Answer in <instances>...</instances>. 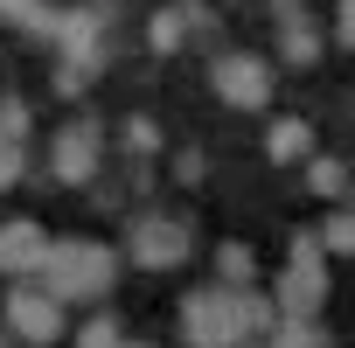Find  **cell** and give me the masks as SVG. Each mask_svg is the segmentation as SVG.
<instances>
[{
  "mask_svg": "<svg viewBox=\"0 0 355 348\" xmlns=\"http://www.w3.org/2000/svg\"><path fill=\"white\" fill-rule=\"evenodd\" d=\"M272 320H279V306L251 286H202V293L182 299L189 348H237V341H258Z\"/></svg>",
  "mask_w": 355,
  "mask_h": 348,
  "instance_id": "obj_1",
  "label": "cell"
},
{
  "mask_svg": "<svg viewBox=\"0 0 355 348\" xmlns=\"http://www.w3.org/2000/svg\"><path fill=\"white\" fill-rule=\"evenodd\" d=\"M28 279H42V293H56L63 306L70 299H105L112 279H119V251L98 244V237H56V244H42V265Z\"/></svg>",
  "mask_w": 355,
  "mask_h": 348,
  "instance_id": "obj_2",
  "label": "cell"
},
{
  "mask_svg": "<svg viewBox=\"0 0 355 348\" xmlns=\"http://www.w3.org/2000/svg\"><path fill=\"white\" fill-rule=\"evenodd\" d=\"M320 299H327V251L313 237H293V258L272 286V306H279V320H313Z\"/></svg>",
  "mask_w": 355,
  "mask_h": 348,
  "instance_id": "obj_3",
  "label": "cell"
},
{
  "mask_svg": "<svg viewBox=\"0 0 355 348\" xmlns=\"http://www.w3.org/2000/svg\"><path fill=\"white\" fill-rule=\"evenodd\" d=\"M0 327H8L15 341H28V348H49V341H63V299L28 286V279H15L8 306H0Z\"/></svg>",
  "mask_w": 355,
  "mask_h": 348,
  "instance_id": "obj_4",
  "label": "cell"
},
{
  "mask_svg": "<svg viewBox=\"0 0 355 348\" xmlns=\"http://www.w3.org/2000/svg\"><path fill=\"white\" fill-rule=\"evenodd\" d=\"M125 251L146 272H174V265H189V251H196V223H182V216H139L125 230Z\"/></svg>",
  "mask_w": 355,
  "mask_h": 348,
  "instance_id": "obj_5",
  "label": "cell"
},
{
  "mask_svg": "<svg viewBox=\"0 0 355 348\" xmlns=\"http://www.w3.org/2000/svg\"><path fill=\"white\" fill-rule=\"evenodd\" d=\"M209 84H216V98L237 105V112H265V105H272V70H265V56L230 49V56L209 63Z\"/></svg>",
  "mask_w": 355,
  "mask_h": 348,
  "instance_id": "obj_6",
  "label": "cell"
},
{
  "mask_svg": "<svg viewBox=\"0 0 355 348\" xmlns=\"http://www.w3.org/2000/svg\"><path fill=\"white\" fill-rule=\"evenodd\" d=\"M98 153H105L98 119H70V125L56 132V146H49V167H56V182H91V174H98Z\"/></svg>",
  "mask_w": 355,
  "mask_h": 348,
  "instance_id": "obj_7",
  "label": "cell"
},
{
  "mask_svg": "<svg viewBox=\"0 0 355 348\" xmlns=\"http://www.w3.org/2000/svg\"><path fill=\"white\" fill-rule=\"evenodd\" d=\"M42 223H28V216H8V223H0V272H8V279H28L35 265H42Z\"/></svg>",
  "mask_w": 355,
  "mask_h": 348,
  "instance_id": "obj_8",
  "label": "cell"
},
{
  "mask_svg": "<svg viewBox=\"0 0 355 348\" xmlns=\"http://www.w3.org/2000/svg\"><path fill=\"white\" fill-rule=\"evenodd\" d=\"M98 21H105L98 8H84V15H56V28H49V35H56L70 56H98Z\"/></svg>",
  "mask_w": 355,
  "mask_h": 348,
  "instance_id": "obj_9",
  "label": "cell"
},
{
  "mask_svg": "<svg viewBox=\"0 0 355 348\" xmlns=\"http://www.w3.org/2000/svg\"><path fill=\"white\" fill-rule=\"evenodd\" d=\"M265 153H272L279 167L306 160V153H313V125H306V119H279V125H272V139H265Z\"/></svg>",
  "mask_w": 355,
  "mask_h": 348,
  "instance_id": "obj_10",
  "label": "cell"
},
{
  "mask_svg": "<svg viewBox=\"0 0 355 348\" xmlns=\"http://www.w3.org/2000/svg\"><path fill=\"white\" fill-rule=\"evenodd\" d=\"M258 341L265 348H327V327L320 320H272Z\"/></svg>",
  "mask_w": 355,
  "mask_h": 348,
  "instance_id": "obj_11",
  "label": "cell"
},
{
  "mask_svg": "<svg viewBox=\"0 0 355 348\" xmlns=\"http://www.w3.org/2000/svg\"><path fill=\"white\" fill-rule=\"evenodd\" d=\"M279 49H286V63H300V70H306V63H320V35L306 28V15H300V21H286Z\"/></svg>",
  "mask_w": 355,
  "mask_h": 348,
  "instance_id": "obj_12",
  "label": "cell"
},
{
  "mask_svg": "<svg viewBox=\"0 0 355 348\" xmlns=\"http://www.w3.org/2000/svg\"><path fill=\"white\" fill-rule=\"evenodd\" d=\"M216 272H223V286H251V279H258L251 244H223V251H216Z\"/></svg>",
  "mask_w": 355,
  "mask_h": 348,
  "instance_id": "obj_13",
  "label": "cell"
},
{
  "mask_svg": "<svg viewBox=\"0 0 355 348\" xmlns=\"http://www.w3.org/2000/svg\"><path fill=\"white\" fill-rule=\"evenodd\" d=\"M313 244H320V251H334V258H341V251H355V216H348V209L320 216V237H313Z\"/></svg>",
  "mask_w": 355,
  "mask_h": 348,
  "instance_id": "obj_14",
  "label": "cell"
},
{
  "mask_svg": "<svg viewBox=\"0 0 355 348\" xmlns=\"http://www.w3.org/2000/svg\"><path fill=\"white\" fill-rule=\"evenodd\" d=\"M0 21H21V28H35V35L56 28V15L42 8V0H0Z\"/></svg>",
  "mask_w": 355,
  "mask_h": 348,
  "instance_id": "obj_15",
  "label": "cell"
},
{
  "mask_svg": "<svg viewBox=\"0 0 355 348\" xmlns=\"http://www.w3.org/2000/svg\"><path fill=\"white\" fill-rule=\"evenodd\" d=\"M341 182H348V174H341L334 153H313V160H306V189H313V195H341Z\"/></svg>",
  "mask_w": 355,
  "mask_h": 348,
  "instance_id": "obj_16",
  "label": "cell"
},
{
  "mask_svg": "<svg viewBox=\"0 0 355 348\" xmlns=\"http://www.w3.org/2000/svg\"><path fill=\"white\" fill-rule=\"evenodd\" d=\"M77 348H125V327H119L112 313H98V320L77 327Z\"/></svg>",
  "mask_w": 355,
  "mask_h": 348,
  "instance_id": "obj_17",
  "label": "cell"
},
{
  "mask_svg": "<svg viewBox=\"0 0 355 348\" xmlns=\"http://www.w3.org/2000/svg\"><path fill=\"white\" fill-rule=\"evenodd\" d=\"M182 35H189V15H174V8L153 15V28H146V42H153L160 56H167V49H182Z\"/></svg>",
  "mask_w": 355,
  "mask_h": 348,
  "instance_id": "obj_18",
  "label": "cell"
},
{
  "mask_svg": "<svg viewBox=\"0 0 355 348\" xmlns=\"http://www.w3.org/2000/svg\"><path fill=\"white\" fill-rule=\"evenodd\" d=\"M0 139H28V105L21 98H0Z\"/></svg>",
  "mask_w": 355,
  "mask_h": 348,
  "instance_id": "obj_19",
  "label": "cell"
},
{
  "mask_svg": "<svg viewBox=\"0 0 355 348\" xmlns=\"http://www.w3.org/2000/svg\"><path fill=\"white\" fill-rule=\"evenodd\" d=\"M119 139H125V153H153V146H160L153 119H125V132H119Z\"/></svg>",
  "mask_w": 355,
  "mask_h": 348,
  "instance_id": "obj_20",
  "label": "cell"
},
{
  "mask_svg": "<svg viewBox=\"0 0 355 348\" xmlns=\"http://www.w3.org/2000/svg\"><path fill=\"white\" fill-rule=\"evenodd\" d=\"M21 182V139H0V189Z\"/></svg>",
  "mask_w": 355,
  "mask_h": 348,
  "instance_id": "obj_21",
  "label": "cell"
},
{
  "mask_svg": "<svg viewBox=\"0 0 355 348\" xmlns=\"http://www.w3.org/2000/svg\"><path fill=\"white\" fill-rule=\"evenodd\" d=\"M8 341H15V334H8V327H0V348H8Z\"/></svg>",
  "mask_w": 355,
  "mask_h": 348,
  "instance_id": "obj_22",
  "label": "cell"
},
{
  "mask_svg": "<svg viewBox=\"0 0 355 348\" xmlns=\"http://www.w3.org/2000/svg\"><path fill=\"white\" fill-rule=\"evenodd\" d=\"M237 348H265V341H237Z\"/></svg>",
  "mask_w": 355,
  "mask_h": 348,
  "instance_id": "obj_23",
  "label": "cell"
},
{
  "mask_svg": "<svg viewBox=\"0 0 355 348\" xmlns=\"http://www.w3.org/2000/svg\"><path fill=\"white\" fill-rule=\"evenodd\" d=\"M125 348H153V341H125Z\"/></svg>",
  "mask_w": 355,
  "mask_h": 348,
  "instance_id": "obj_24",
  "label": "cell"
}]
</instances>
